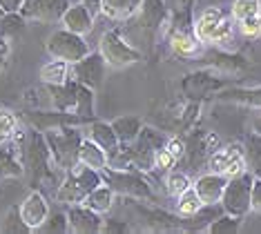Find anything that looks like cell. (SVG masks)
<instances>
[{
    "label": "cell",
    "mask_w": 261,
    "mask_h": 234,
    "mask_svg": "<svg viewBox=\"0 0 261 234\" xmlns=\"http://www.w3.org/2000/svg\"><path fill=\"white\" fill-rule=\"evenodd\" d=\"M87 132V139H92L96 145H100L105 149V152H114V149L121 145L118 143V139H116V132H114V127H112V123H103V121H96V123H92L90 127L85 129Z\"/></svg>",
    "instance_id": "19"
},
{
    "label": "cell",
    "mask_w": 261,
    "mask_h": 234,
    "mask_svg": "<svg viewBox=\"0 0 261 234\" xmlns=\"http://www.w3.org/2000/svg\"><path fill=\"white\" fill-rule=\"evenodd\" d=\"M0 232H29V227L20 219L18 207H11L7 212V217L3 219V225H0Z\"/></svg>",
    "instance_id": "30"
},
{
    "label": "cell",
    "mask_w": 261,
    "mask_h": 234,
    "mask_svg": "<svg viewBox=\"0 0 261 234\" xmlns=\"http://www.w3.org/2000/svg\"><path fill=\"white\" fill-rule=\"evenodd\" d=\"M18 212H20V219L29 230H40L43 223L49 217V203L40 192H29L25 196V201L18 205Z\"/></svg>",
    "instance_id": "11"
},
{
    "label": "cell",
    "mask_w": 261,
    "mask_h": 234,
    "mask_svg": "<svg viewBox=\"0 0 261 234\" xmlns=\"http://www.w3.org/2000/svg\"><path fill=\"white\" fill-rule=\"evenodd\" d=\"M98 51H100V56L105 58L108 67H114V69L129 67V65L141 61V51L134 49V47L123 38V34L118 32V29H110V32H105L100 36Z\"/></svg>",
    "instance_id": "4"
},
{
    "label": "cell",
    "mask_w": 261,
    "mask_h": 234,
    "mask_svg": "<svg viewBox=\"0 0 261 234\" xmlns=\"http://www.w3.org/2000/svg\"><path fill=\"white\" fill-rule=\"evenodd\" d=\"M0 174L3 176H20L22 174V163L7 143L0 145Z\"/></svg>",
    "instance_id": "23"
},
{
    "label": "cell",
    "mask_w": 261,
    "mask_h": 234,
    "mask_svg": "<svg viewBox=\"0 0 261 234\" xmlns=\"http://www.w3.org/2000/svg\"><path fill=\"white\" fill-rule=\"evenodd\" d=\"M9 58H11V43L7 36H0V76L5 74L9 65Z\"/></svg>",
    "instance_id": "36"
},
{
    "label": "cell",
    "mask_w": 261,
    "mask_h": 234,
    "mask_svg": "<svg viewBox=\"0 0 261 234\" xmlns=\"http://www.w3.org/2000/svg\"><path fill=\"white\" fill-rule=\"evenodd\" d=\"M100 174H103V181L116 194L134 196V199H152L150 185H147V181L141 174H136L132 170H116V167H105Z\"/></svg>",
    "instance_id": "6"
},
{
    "label": "cell",
    "mask_w": 261,
    "mask_h": 234,
    "mask_svg": "<svg viewBox=\"0 0 261 234\" xmlns=\"http://www.w3.org/2000/svg\"><path fill=\"white\" fill-rule=\"evenodd\" d=\"M143 7V0H100V14L110 20H129Z\"/></svg>",
    "instance_id": "14"
},
{
    "label": "cell",
    "mask_w": 261,
    "mask_h": 234,
    "mask_svg": "<svg viewBox=\"0 0 261 234\" xmlns=\"http://www.w3.org/2000/svg\"><path fill=\"white\" fill-rule=\"evenodd\" d=\"M69 5V0H25L20 16L36 22H61Z\"/></svg>",
    "instance_id": "9"
},
{
    "label": "cell",
    "mask_w": 261,
    "mask_h": 234,
    "mask_svg": "<svg viewBox=\"0 0 261 234\" xmlns=\"http://www.w3.org/2000/svg\"><path fill=\"white\" fill-rule=\"evenodd\" d=\"M112 127L116 132V139L121 145H132V143L139 139L141 129L145 127L143 121H141L139 116H134V114H125V116H118L112 121Z\"/></svg>",
    "instance_id": "16"
},
{
    "label": "cell",
    "mask_w": 261,
    "mask_h": 234,
    "mask_svg": "<svg viewBox=\"0 0 261 234\" xmlns=\"http://www.w3.org/2000/svg\"><path fill=\"white\" fill-rule=\"evenodd\" d=\"M103 183V174L98 170H92V167L76 163L72 167L65 170V178L61 183V188L56 190V201L65 203V205H76V203H83L85 196L96 188V185Z\"/></svg>",
    "instance_id": "1"
},
{
    "label": "cell",
    "mask_w": 261,
    "mask_h": 234,
    "mask_svg": "<svg viewBox=\"0 0 261 234\" xmlns=\"http://www.w3.org/2000/svg\"><path fill=\"white\" fill-rule=\"evenodd\" d=\"M207 167L210 172L223 174V176H237V174L246 172L248 163H246V149L239 143H230L225 147H219L210 154L207 159Z\"/></svg>",
    "instance_id": "7"
},
{
    "label": "cell",
    "mask_w": 261,
    "mask_h": 234,
    "mask_svg": "<svg viewBox=\"0 0 261 234\" xmlns=\"http://www.w3.org/2000/svg\"><path fill=\"white\" fill-rule=\"evenodd\" d=\"M40 230H47V232H56V230H67V217L65 214H56V217H47V221L43 223Z\"/></svg>",
    "instance_id": "35"
},
{
    "label": "cell",
    "mask_w": 261,
    "mask_h": 234,
    "mask_svg": "<svg viewBox=\"0 0 261 234\" xmlns=\"http://www.w3.org/2000/svg\"><path fill=\"white\" fill-rule=\"evenodd\" d=\"M237 27L243 38H261V14L237 20Z\"/></svg>",
    "instance_id": "29"
},
{
    "label": "cell",
    "mask_w": 261,
    "mask_h": 234,
    "mask_svg": "<svg viewBox=\"0 0 261 234\" xmlns=\"http://www.w3.org/2000/svg\"><path fill=\"white\" fill-rule=\"evenodd\" d=\"M22 5H25V0H0V9L5 14H20Z\"/></svg>",
    "instance_id": "37"
},
{
    "label": "cell",
    "mask_w": 261,
    "mask_h": 234,
    "mask_svg": "<svg viewBox=\"0 0 261 234\" xmlns=\"http://www.w3.org/2000/svg\"><path fill=\"white\" fill-rule=\"evenodd\" d=\"M252 172H241L237 176L228 178V185L223 190L221 196V207L225 214H232V217H246L250 212V188H252Z\"/></svg>",
    "instance_id": "5"
},
{
    "label": "cell",
    "mask_w": 261,
    "mask_h": 234,
    "mask_svg": "<svg viewBox=\"0 0 261 234\" xmlns=\"http://www.w3.org/2000/svg\"><path fill=\"white\" fill-rule=\"evenodd\" d=\"M45 49L51 58H61V61H67L69 65L81 61L83 56H87V54L92 51L90 45H87V40H85V36L74 34L65 27L56 29V32H51L47 36Z\"/></svg>",
    "instance_id": "3"
},
{
    "label": "cell",
    "mask_w": 261,
    "mask_h": 234,
    "mask_svg": "<svg viewBox=\"0 0 261 234\" xmlns=\"http://www.w3.org/2000/svg\"><path fill=\"white\" fill-rule=\"evenodd\" d=\"M241 221H243L241 217H232V214L223 212L221 217H217L210 225L205 227V232H210V234H234V232H239Z\"/></svg>",
    "instance_id": "24"
},
{
    "label": "cell",
    "mask_w": 261,
    "mask_h": 234,
    "mask_svg": "<svg viewBox=\"0 0 261 234\" xmlns=\"http://www.w3.org/2000/svg\"><path fill=\"white\" fill-rule=\"evenodd\" d=\"M81 3L85 5V7L90 9L94 16H100V0H81Z\"/></svg>",
    "instance_id": "39"
},
{
    "label": "cell",
    "mask_w": 261,
    "mask_h": 234,
    "mask_svg": "<svg viewBox=\"0 0 261 234\" xmlns=\"http://www.w3.org/2000/svg\"><path fill=\"white\" fill-rule=\"evenodd\" d=\"M225 185H228V176L217 174V172H207V174L199 176L197 181L192 183V188L197 190L201 203L207 205V203H221Z\"/></svg>",
    "instance_id": "12"
},
{
    "label": "cell",
    "mask_w": 261,
    "mask_h": 234,
    "mask_svg": "<svg viewBox=\"0 0 261 234\" xmlns=\"http://www.w3.org/2000/svg\"><path fill=\"white\" fill-rule=\"evenodd\" d=\"M232 36H234V18H221V22L217 25L215 34H212V45L221 47V49H225V47H230V43H232Z\"/></svg>",
    "instance_id": "26"
},
{
    "label": "cell",
    "mask_w": 261,
    "mask_h": 234,
    "mask_svg": "<svg viewBox=\"0 0 261 234\" xmlns=\"http://www.w3.org/2000/svg\"><path fill=\"white\" fill-rule=\"evenodd\" d=\"M94 20H96V16H94L83 3H76V5H69L67 11L63 14L61 25L74 34L87 36L94 29Z\"/></svg>",
    "instance_id": "13"
},
{
    "label": "cell",
    "mask_w": 261,
    "mask_h": 234,
    "mask_svg": "<svg viewBox=\"0 0 261 234\" xmlns=\"http://www.w3.org/2000/svg\"><path fill=\"white\" fill-rule=\"evenodd\" d=\"M201 205H203V203H201L197 190H194L192 185H190L186 192H181V194L176 196V214L183 217V219H190L192 214H197Z\"/></svg>",
    "instance_id": "22"
},
{
    "label": "cell",
    "mask_w": 261,
    "mask_h": 234,
    "mask_svg": "<svg viewBox=\"0 0 261 234\" xmlns=\"http://www.w3.org/2000/svg\"><path fill=\"white\" fill-rule=\"evenodd\" d=\"M176 156H172L168 149H165V145L161 149H156V154H154V165L159 167V170H163V172H170L172 167L176 165Z\"/></svg>",
    "instance_id": "33"
},
{
    "label": "cell",
    "mask_w": 261,
    "mask_h": 234,
    "mask_svg": "<svg viewBox=\"0 0 261 234\" xmlns=\"http://www.w3.org/2000/svg\"><path fill=\"white\" fill-rule=\"evenodd\" d=\"M114 196H116V192L103 181V183L96 185V188H94L90 194L85 196L83 205L92 207L94 212H98V214H105V212H110V210H112V205H114Z\"/></svg>",
    "instance_id": "20"
},
{
    "label": "cell",
    "mask_w": 261,
    "mask_h": 234,
    "mask_svg": "<svg viewBox=\"0 0 261 234\" xmlns=\"http://www.w3.org/2000/svg\"><path fill=\"white\" fill-rule=\"evenodd\" d=\"M221 18H223V14H221V9H217V7H210L199 14V18L192 25V34L197 36V40L201 45L212 40V34H215L217 25L221 22Z\"/></svg>",
    "instance_id": "17"
},
{
    "label": "cell",
    "mask_w": 261,
    "mask_h": 234,
    "mask_svg": "<svg viewBox=\"0 0 261 234\" xmlns=\"http://www.w3.org/2000/svg\"><path fill=\"white\" fill-rule=\"evenodd\" d=\"M165 149H168L172 156H176V159H181L183 152H186V147H183V141L181 139H168V141H165Z\"/></svg>",
    "instance_id": "38"
},
{
    "label": "cell",
    "mask_w": 261,
    "mask_h": 234,
    "mask_svg": "<svg viewBox=\"0 0 261 234\" xmlns=\"http://www.w3.org/2000/svg\"><path fill=\"white\" fill-rule=\"evenodd\" d=\"M192 181H190V176L186 172H179V170H170L168 178H165V188H168V194L172 196H179L181 192H186Z\"/></svg>",
    "instance_id": "27"
},
{
    "label": "cell",
    "mask_w": 261,
    "mask_h": 234,
    "mask_svg": "<svg viewBox=\"0 0 261 234\" xmlns=\"http://www.w3.org/2000/svg\"><path fill=\"white\" fill-rule=\"evenodd\" d=\"M105 69H108V63L100 56V51H90L81 61L72 63V78L90 89H98L105 81Z\"/></svg>",
    "instance_id": "8"
},
{
    "label": "cell",
    "mask_w": 261,
    "mask_h": 234,
    "mask_svg": "<svg viewBox=\"0 0 261 234\" xmlns=\"http://www.w3.org/2000/svg\"><path fill=\"white\" fill-rule=\"evenodd\" d=\"M16 134H18V116L11 110L0 107V145L9 143Z\"/></svg>",
    "instance_id": "25"
},
{
    "label": "cell",
    "mask_w": 261,
    "mask_h": 234,
    "mask_svg": "<svg viewBox=\"0 0 261 234\" xmlns=\"http://www.w3.org/2000/svg\"><path fill=\"white\" fill-rule=\"evenodd\" d=\"M223 98L239 100V103H246V105L261 107V89H250V92H230V94H223Z\"/></svg>",
    "instance_id": "32"
},
{
    "label": "cell",
    "mask_w": 261,
    "mask_h": 234,
    "mask_svg": "<svg viewBox=\"0 0 261 234\" xmlns=\"http://www.w3.org/2000/svg\"><path fill=\"white\" fill-rule=\"evenodd\" d=\"M170 47L176 56H183V58H192L197 56L199 49H201V43L197 40V36L190 34L188 29H176L174 34L170 36Z\"/></svg>",
    "instance_id": "21"
},
{
    "label": "cell",
    "mask_w": 261,
    "mask_h": 234,
    "mask_svg": "<svg viewBox=\"0 0 261 234\" xmlns=\"http://www.w3.org/2000/svg\"><path fill=\"white\" fill-rule=\"evenodd\" d=\"M79 163L92 167V170L103 172L105 167L110 165V156H108V152H105L103 147L96 145L92 139H87L85 136V139L81 141V145H79Z\"/></svg>",
    "instance_id": "15"
},
{
    "label": "cell",
    "mask_w": 261,
    "mask_h": 234,
    "mask_svg": "<svg viewBox=\"0 0 261 234\" xmlns=\"http://www.w3.org/2000/svg\"><path fill=\"white\" fill-rule=\"evenodd\" d=\"M252 132H254V136H261V112L254 116V121H252Z\"/></svg>",
    "instance_id": "40"
},
{
    "label": "cell",
    "mask_w": 261,
    "mask_h": 234,
    "mask_svg": "<svg viewBox=\"0 0 261 234\" xmlns=\"http://www.w3.org/2000/svg\"><path fill=\"white\" fill-rule=\"evenodd\" d=\"M250 212L261 214V176L252 178V188H250Z\"/></svg>",
    "instance_id": "34"
},
{
    "label": "cell",
    "mask_w": 261,
    "mask_h": 234,
    "mask_svg": "<svg viewBox=\"0 0 261 234\" xmlns=\"http://www.w3.org/2000/svg\"><path fill=\"white\" fill-rule=\"evenodd\" d=\"M261 14V0H234L232 3V18L243 20V18H250Z\"/></svg>",
    "instance_id": "28"
},
{
    "label": "cell",
    "mask_w": 261,
    "mask_h": 234,
    "mask_svg": "<svg viewBox=\"0 0 261 234\" xmlns=\"http://www.w3.org/2000/svg\"><path fill=\"white\" fill-rule=\"evenodd\" d=\"M3 16H5V11H3V9H0V20H3Z\"/></svg>",
    "instance_id": "41"
},
{
    "label": "cell",
    "mask_w": 261,
    "mask_h": 234,
    "mask_svg": "<svg viewBox=\"0 0 261 234\" xmlns=\"http://www.w3.org/2000/svg\"><path fill=\"white\" fill-rule=\"evenodd\" d=\"M83 136L72 127H51L45 129V143L49 147V154L54 159V163L63 170L72 167L79 161V145Z\"/></svg>",
    "instance_id": "2"
},
{
    "label": "cell",
    "mask_w": 261,
    "mask_h": 234,
    "mask_svg": "<svg viewBox=\"0 0 261 234\" xmlns=\"http://www.w3.org/2000/svg\"><path fill=\"white\" fill-rule=\"evenodd\" d=\"M65 217H67V230L76 234H96V232H103L105 227L103 214L94 212L92 207L83 205V203L69 205Z\"/></svg>",
    "instance_id": "10"
},
{
    "label": "cell",
    "mask_w": 261,
    "mask_h": 234,
    "mask_svg": "<svg viewBox=\"0 0 261 234\" xmlns=\"http://www.w3.org/2000/svg\"><path fill=\"white\" fill-rule=\"evenodd\" d=\"M259 139H261V136H259ZM246 163L254 170V176H261V141L248 143V149H246Z\"/></svg>",
    "instance_id": "31"
},
{
    "label": "cell",
    "mask_w": 261,
    "mask_h": 234,
    "mask_svg": "<svg viewBox=\"0 0 261 234\" xmlns=\"http://www.w3.org/2000/svg\"><path fill=\"white\" fill-rule=\"evenodd\" d=\"M38 76L45 85H65L72 78V65L67 61H61V58H51L49 63L40 67Z\"/></svg>",
    "instance_id": "18"
}]
</instances>
